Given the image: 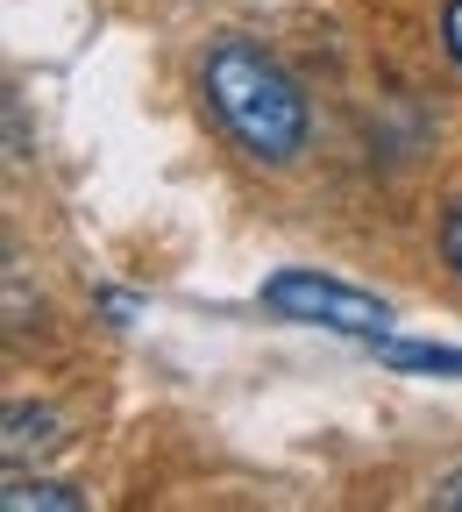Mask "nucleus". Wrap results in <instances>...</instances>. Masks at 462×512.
Masks as SVG:
<instances>
[{
    "label": "nucleus",
    "mask_w": 462,
    "mask_h": 512,
    "mask_svg": "<svg viewBox=\"0 0 462 512\" xmlns=\"http://www.w3.org/2000/svg\"><path fill=\"white\" fill-rule=\"evenodd\" d=\"M207 107L221 114V128L263 164H292L306 150V93L292 86V72L278 57H263L256 43H221L207 57Z\"/></svg>",
    "instance_id": "obj_1"
},
{
    "label": "nucleus",
    "mask_w": 462,
    "mask_h": 512,
    "mask_svg": "<svg viewBox=\"0 0 462 512\" xmlns=\"http://www.w3.org/2000/svg\"><path fill=\"white\" fill-rule=\"evenodd\" d=\"M263 306L278 320H299V328H335V335H363V342H384L391 328V306L342 285V278H320V271H278L263 278Z\"/></svg>",
    "instance_id": "obj_2"
},
{
    "label": "nucleus",
    "mask_w": 462,
    "mask_h": 512,
    "mask_svg": "<svg viewBox=\"0 0 462 512\" xmlns=\"http://www.w3.org/2000/svg\"><path fill=\"white\" fill-rule=\"evenodd\" d=\"M0 505H8V512H29V505H43V512H79L86 498L72 491V484H43V477H8V491H0Z\"/></svg>",
    "instance_id": "obj_3"
},
{
    "label": "nucleus",
    "mask_w": 462,
    "mask_h": 512,
    "mask_svg": "<svg viewBox=\"0 0 462 512\" xmlns=\"http://www.w3.org/2000/svg\"><path fill=\"white\" fill-rule=\"evenodd\" d=\"M391 370H434V377H462V349H434V342H384Z\"/></svg>",
    "instance_id": "obj_4"
},
{
    "label": "nucleus",
    "mask_w": 462,
    "mask_h": 512,
    "mask_svg": "<svg viewBox=\"0 0 462 512\" xmlns=\"http://www.w3.org/2000/svg\"><path fill=\"white\" fill-rule=\"evenodd\" d=\"M29 441H36V448H50V441H57V420H50V413L15 406V413H8V463H15V470L29 463Z\"/></svg>",
    "instance_id": "obj_5"
},
{
    "label": "nucleus",
    "mask_w": 462,
    "mask_h": 512,
    "mask_svg": "<svg viewBox=\"0 0 462 512\" xmlns=\"http://www.w3.org/2000/svg\"><path fill=\"white\" fill-rule=\"evenodd\" d=\"M441 36H448V50H455V64H462V0H448V22H441Z\"/></svg>",
    "instance_id": "obj_6"
},
{
    "label": "nucleus",
    "mask_w": 462,
    "mask_h": 512,
    "mask_svg": "<svg viewBox=\"0 0 462 512\" xmlns=\"http://www.w3.org/2000/svg\"><path fill=\"white\" fill-rule=\"evenodd\" d=\"M448 264H455V271H462V207H455V214H448Z\"/></svg>",
    "instance_id": "obj_7"
},
{
    "label": "nucleus",
    "mask_w": 462,
    "mask_h": 512,
    "mask_svg": "<svg viewBox=\"0 0 462 512\" xmlns=\"http://www.w3.org/2000/svg\"><path fill=\"white\" fill-rule=\"evenodd\" d=\"M434 505H448V512H462V470H455V477H448V484L434 491Z\"/></svg>",
    "instance_id": "obj_8"
}]
</instances>
